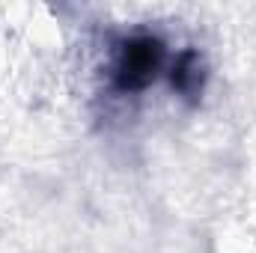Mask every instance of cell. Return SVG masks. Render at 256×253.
<instances>
[{"label": "cell", "mask_w": 256, "mask_h": 253, "mask_svg": "<svg viewBox=\"0 0 256 253\" xmlns=\"http://www.w3.org/2000/svg\"><path fill=\"white\" fill-rule=\"evenodd\" d=\"M164 63V45L155 36H134L128 39L116 57V72H114V84L122 92H137L146 90L158 68Z\"/></svg>", "instance_id": "6da1fadb"}, {"label": "cell", "mask_w": 256, "mask_h": 253, "mask_svg": "<svg viewBox=\"0 0 256 253\" xmlns=\"http://www.w3.org/2000/svg\"><path fill=\"white\" fill-rule=\"evenodd\" d=\"M173 86L185 96H196L202 90V66L194 51H185L173 68Z\"/></svg>", "instance_id": "7a4b0ae2"}]
</instances>
